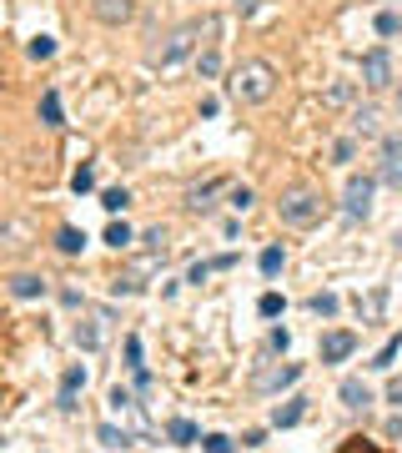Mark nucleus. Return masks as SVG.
Segmentation results:
<instances>
[{
    "label": "nucleus",
    "mask_w": 402,
    "mask_h": 453,
    "mask_svg": "<svg viewBox=\"0 0 402 453\" xmlns=\"http://www.w3.org/2000/svg\"><path fill=\"white\" fill-rule=\"evenodd\" d=\"M226 91L242 106H262V101H271V91H277V71H271V61H242V66L231 71Z\"/></svg>",
    "instance_id": "f257e3e1"
},
{
    "label": "nucleus",
    "mask_w": 402,
    "mask_h": 453,
    "mask_svg": "<svg viewBox=\"0 0 402 453\" xmlns=\"http://www.w3.org/2000/svg\"><path fill=\"white\" fill-rule=\"evenodd\" d=\"M211 31H217V20H192V26H176L171 35H166V46L151 56V66H161V71H176L181 61L196 51V40H201V35H211Z\"/></svg>",
    "instance_id": "f03ea898"
},
{
    "label": "nucleus",
    "mask_w": 402,
    "mask_h": 453,
    "mask_svg": "<svg viewBox=\"0 0 402 453\" xmlns=\"http://www.w3.org/2000/svg\"><path fill=\"white\" fill-rule=\"evenodd\" d=\"M277 212H282L287 227H312V222H322V197L312 186H292V191H282Z\"/></svg>",
    "instance_id": "7ed1b4c3"
},
{
    "label": "nucleus",
    "mask_w": 402,
    "mask_h": 453,
    "mask_svg": "<svg viewBox=\"0 0 402 453\" xmlns=\"http://www.w3.org/2000/svg\"><path fill=\"white\" fill-rule=\"evenodd\" d=\"M392 81H397V71H392V56H387L383 46H372V51L362 56V86L383 91V86H392Z\"/></svg>",
    "instance_id": "20e7f679"
},
{
    "label": "nucleus",
    "mask_w": 402,
    "mask_h": 453,
    "mask_svg": "<svg viewBox=\"0 0 402 453\" xmlns=\"http://www.w3.org/2000/svg\"><path fill=\"white\" fill-rule=\"evenodd\" d=\"M372 186H377L372 177H347V191H342V212H347L352 222L372 212Z\"/></svg>",
    "instance_id": "39448f33"
},
{
    "label": "nucleus",
    "mask_w": 402,
    "mask_h": 453,
    "mask_svg": "<svg viewBox=\"0 0 402 453\" xmlns=\"http://www.w3.org/2000/svg\"><path fill=\"white\" fill-rule=\"evenodd\" d=\"M297 378H302V363H282V368H271V373H257L251 388H257V393H277V388H292Z\"/></svg>",
    "instance_id": "423d86ee"
},
{
    "label": "nucleus",
    "mask_w": 402,
    "mask_h": 453,
    "mask_svg": "<svg viewBox=\"0 0 402 453\" xmlns=\"http://www.w3.org/2000/svg\"><path fill=\"white\" fill-rule=\"evenodd\" d=\"M352 353H357V333L332 328V333L322 337V363H342V358H352Z\"/></svg>",
    "instance_id": "0eeeda50"
},
{
    "label": "nucleus",
    "mask_w": 402,
    "mask_h": 453,
    "mask_svg": "<svg viewBox=\"0 0 402 453\" xmlns=\"http://www.w3.org/2000/svg\"><path fill=\"white\" fill-rule=\"evenodd\" d=\"M91 10H96L101 26H126L136 15V0H91Z\"/></svg>",
    "instance_id": "6e6552de"
},
{
    "label": "nucleus",
    "mask_w": 402,
    "mask_h": 453,
    "mask_svg": "<svg viewBox=\"0 0 402 453\" xmlns=\"http://www.w3.org/2000/svg\"><path fill=\"white\" fill-rule=\"evenodd\" d=\"M377 177H383L387 186H402V141L397 136L383 141V166H377Z\"/></svg>",
    "instance_id": "1a4fd4ad"
},
{
    "label": "nucleus",
    "mask_w": 402,
    "mask_h": 453,
    "mask_svg": "<svg viewBox=\"0 0 402 453\" xmlns=\"http://www.w3.org/2000/svg\"><path fill=\"white\" fill-rule=\"evenodd\" d=\"M337 398H342V408H352V413H362V408H372V388L362 378H342V388H337Z\"/></svg>",
    "instance_id": "9d476101"
},
{
    "label": "nucleus",
    "mask_w": 402,
    "mask_h": 453,
    "mask_svg": "<svg viewBox=\"0 0 402 453\" xmlns=\"http://www.w3.org/2000/svg\"><path fill=\"white\" fill-rule=\"evenodd\" d=\"M383 308H387V287L357 292V317H362V322H383Z\"/></svg>",
    "instance_id": "9b49d317"
},
{
    "label": "nucleus",
    "mask_w": 402,
    "mask_h": 453,
    "mask_svg": "<svg viewBox=\"0 0 402 453\" xmlns=\"http://www.w3.org/2000/svg\"><path fill=\"white\" fill-rule=\"evenodd\" d=\"M86 388V368H66V378H60V408H76V393Z\"/></svg>",
    "instance_id": "f8f14e48"
},
{
    "label": "nucleus",
    "mask_w": 402,
    "mask_h": 453,
    "mask_svg": "<svg viewBox=\"0 0 402 453\" xmlns=\"http://www.w3.org/2000/svg\"><path fill=\"white\" fill-rule=\"evenodd\" d=\"M10 292H15V297H46V277H35V272H15V277H10Z\"/></svg>",
    "instance_id": "ddd939ff"
},
{
    "label": "nucleus",
    "mask_w": 402,
    "mask_h": 453,
    "mask_svg": "<svg viewBox=\"0 0 402 453\" xmlns=\"http://www.w3.org/2000/svg\"><path fill=\"white\" fill-rule=\"evenodd\" d=\"M302 413H307V398H292V403H282L277 413H271V423H277V428H292V423H302Z\"/></svg>",
    "instance_id": "4468645a"
},
{
    "label": "nucleus",
    "mask_w": 402,
    "mask_h": 453,
    "mask_svg": "<svg viewBox=\"0 0 402 453\" xmlns=\"http://www.w3.org/2000/svg\"><path fill=\"white\" fill-rule=\"evenodd\" d=\"M166 438H171V443H196L201 434H196V423H192V418H171V428H166Z\"/></svg>",
    "instance_id": "2eb2a0df"
},
{
    "label": "nucleus",
    "mask_w": 402,
    "mask_h": 453,
    "mask_svg": "<svg viewBox=\"0 0 402 453\" xmlns=\"http://www.w3.org/2000/svg\"><path fill=\"white\" fill-rule=\"evenodd\" d=\"M131 242H136V237H131V227H126V222H111V227H106V247H116V252H126Z\"/></svg>",
    "instance_id": "dca6fc26"
},
{
    "label": "nucleus",
    "mask_w": 402,
    "mask_h": 453,
    "mask_svg": "<svg viewBox=\"0 0 402 453\" xmlns=\"http://www.w3.org/2000/svg\"><path fill=\"white\" fill-rule=\"evenodd\" d=\"M56 247H60V252H66V257H76L81 247H86V237H81L76 227H60V232H56Z\"/></svg>",
    "instance_id": "f3484780"
},
{
    "label": "nucleus",
    "mask_w": 402,
    "mask_h": 453,
    "mask_svg": "<svg viewBox=\"0 0 402 453\" xmlns=\"http://www.w3.org/2000/svg\"><path fill=\"white\" fill-rule=\"evenodd\" d=\"M76 342H81L86 353H96V348H101V328H96V317H91V322H76Z\"/></svg>",
    "instance_id": "a211bd4d"
},
{
    "label": "nucleus",
    "mask_w": 402,
    "mask_h": 453,
    "mask_svg": "<svg viewBox=\"0 0 402 453\" xmlns=\"http://www.w3.org/2000/svg\"><path fill=\"white\" fill-rule=\"evenodd\" d=\"M40 126H60V96L56 91L40 96Z\"/></svg>",
    "instance_id": "6ab92c4d"
},
{
    "label": "nucleus",
    "mask_w": 402,
    "mask_h": 453,
    "mask_svg": "<svg viewBox=\"0 0 402 453\" xmlns=\"http://www.w3.org/2000/svg\"><path fill=\"white\" fill-rule=\"evenodd\" d=\"M101 207H106V212H126V207H131V191H126V186L101 191Z\"/></svg>",
    "instance_id": "aec40b11"
},
{
    "label": "nucleus",
    "mask_w": 402,
    "mask_h": 453,
    "mask_svg": "<svg viewBox=\"0 0 402 453\" xmlns=\"http://www.w3.org/2000/svg\"><path fill=\"white\" fill-rule=\"evenodd\" d=\"M106 448H131V438H126V428H116V423H101V434H96Z\"/></svg>",
    "instance_id": "412c9836"
},
{
    "label": "nucleus",
    "mask_w": 402,
    "mask_h": 453,
    "mask_svg": "<svg viewBox=\"0 0 402 453\" xmlns=\"http://www.w3.org/2000/svg\"><path fill=\"white\" fill-rule=\"evenodd\" d=\"M282 267H287V252H282V247H267V252H262V277H277Z\"/></svg>",
    "instance_id": "4be33fe9"
},
{
    "label": "nucleus",
    "mask_w": 402,
    "mask_h": 453,
    "mask_svg": "<svg viewBox=\"0 0 402 453\" xmlns=\"http://www.w3.org/2000/svg\"><path fill=\"white\" fill-rule=\"evenodd\" d=\"M352 126H357V136H372V132H377V111H372V106H357Z\"/></svg>",
    "instance_id": "5701e85b"
},
{
    "label": "nucleus",
    "mask_w": 402,
    "mask_h": 453,
    "mask_svg": "<svg viewBox=\"0 0 402 453\" xmlns=\"http://www.w3.org/2000/svg\"><path fill=\"white\" fill-rule=\"evenodd\" d=\"M307 308H312V312H317V317H337V308H342V302H337V297H332V292H317V297H312V302H307Z\"/></svg>",
    "instance_id": "b1692460"
},
{
    "label": "nucleus",
    "mask_w": 402,
    "mask_h": 453,
    "mask_svg": "<svg viewBox=\"0 0 402 453\" xmlns=\"http://www.w3.org/2000/svg\"><path fill=\"white\" fill-rule=\"evenodd\" d=\"M397 353H402V337H392V342H387V348H383V353H377V358H372V368H377V373H387Z\"/></svg>",
    "instance_id": "393cba45"
},
{
    "label": "nucleus",
    "mask_w": 402,
    "mask_h": 453,
    "mask_svg": "<svg viewBox=\"0 0 402 453\" xmlns=\"http://www.w3.org/2000/svg\"><path fill=\"white\" fill-rule=\"evenodd\" d=\"M377 35H402V20H397V10H377Z\"/></svg>",
    "instance_id": "a878e982"
},
{
    "label": "nucleus",
    "mask_w": 402,
    "mask_h": 453,
    "mask_svg": "<svg viewBox=\"0 0 402 453\" xmlns=\"http://www.w3.org/2000/svg\"><path fill=\"white\" fill-rule=\"evenodd\" d=\"M26 51H31V61H51V56H56V40H51V35H35Z\"/></svg>",
    "instance_id": "bb28decb"
},
{
    "label": "nucleus",
    "mask_w": 402,
    "mask_h": 453,
    "mask_svg": "<svg viewBox=\"0 0 402 453\" xmlns=\"http://www.w3.org/2000/svg\"><path fill=\"white\" fill-rule=\"evenodd\" d=\"M211 191H217V182H211V186H196L192 197H186V207H192V212H211Z\"/></svg>",
    "instance_id": "cd10ccee"
},
{
    "label": "nucleus",
    "mask_w": 402,
    "mask_h": 453,
    "mask_svg": "<svg viewBox=\"0 0 402 453\" xmlns=\"http://www.w3.org/2000/svg\"><path fill=\"white\" fill-rule=\"evenodd\" d=\"M196 71H201V81H211V76H217V71H221L217 51H201V56H196Z\"/></svg>",
    "instance_id": "c85d7f7f"
},
{
    "label": "nucleus",
    "mask_w": 402,
    "mask_h": 453,
    "mask_svg": "<svg viewBox=\"0 0 402 453\" xmlns=\"http://www.w3.org/2000/svg\"><path fill=\"white\" fill-rule=\"evenodd\" d=\"M257 308H262V317H277V312L287 308V302H282V292H262V302H257Z\"/></svg>",
    "instance_id": "c756f323"
},
{
    "label": "nucleus",
    "mask_w": 402,
    "mask_h": 453,
    "mask_svg": "<svg viewBox=\"0 0 402 453\" xmlns=\"http://www.w3.org/2000/svg\"><path fill=\"white\" fill-rule=\"evenodd\" d=\"M91 186H96V171H91V166H81L76 177H71V191L81 197V191H91Z\"/></svg>",
    "instance_id": "7c9ffc66"
},
{
    "label": "nucleus",
    "mask_w": 402,
    "mask_h": 453,
    "mask_svg": "<svg viewBox=\"0 0 402 453\" xmlns=\"http://www.w3.org/2000/svg\"><path fill=\"white\" fill-rule=\"evenodd\" d=\"M201 448H206V453H231V438H226V434H206Z\"/></svg>",
    "instance_id": "2f4dec72"
},
{
    "label": "nucleus",
    "mask_w": 402,
    "mask_h": 453,
    "mask_svg": "<svg viewBox=\"0 0 402 453\" xmlns=\"http://www.w3.org/2000/svg\"><path fill=\"white\" fill-rule=\"evenodd\" d=\"M111 292H116V297H131V292H141V277H116V283H111Z\"/></svg>",
    "instance_id": "473e14b6"
},
{
    "label": "nucleus",
    "mask_w": 402,
    "mask_h": 453,
    "mask_svg": "<svg viewBox=\"0 0 402 453\" xmlns=\"http://www.w3.org/2000/svg\"><path fill=\"white\" fill-rule=\"evenodd\" d=\"M211 272H217V262H196L192 272H186V283H196V287H201V283H206V277H211Z\"/></svg>",
    "instance_id": "72a5a7b5"
},
{
    "label": "nucleus",
    "mask_w": 402,
    "mask_h": 453,
    "mask_svg": "<svg viewBox=\"0 0 402 453\" xmlns=\"http://www.w3.org/2000/svg\"><path fill=\"white\" fill-rule=\"evenodd\" d=\"M126 363H131V373L141 368V337H126Z\"/></svg>",
    "instance_id": "f704fd0d"
},
{
    "label": "nucleus",
    "mask_w": 402,
    "mask_h": 453,
    "mask_svg": "<svg viewBox=\"0 0 402 453\" xmlns=\"http://www.w3.org/2000/svg\"><path fill=\"white\" fill-rule=\"evenodd\" d=\"M231 207L246 212V207H251V186H231Z\"/></svg>",
    "instance_id": "c9c22d12"
},
{
    "label": "nucleus",
    "mask_w": 402,
    "mask_h": 453,
    "mask_svg": "<svg viewBox=\"0 0 402 453\" xmlns=\"http://www.w3.org/2000/svg\"><path fill=\"white\" fill-rule=\"evenodd\" d=\"M141 242H146V247H151V252H166V232H161V227H151V232H146V237H141Z\"/></svg>",
    "instance_id": "e433bc0d"
},
{
    "label": "nucleus",
    "mask_w": 402,
    "mask_h": 453,
    "mask_svg": "<svg viewBox=\"0 0 402 453\" xmlns=\"http://www.w3.org/2000/svg\"><path fill=\"white\" fill-rule=\"evenodd\" d=\"M327 101H337V106H342V101H352V86H347V81H337L332 91H327Z\"/></svg>",
    "instance_id": "4c0bfd02"
},
{
    "label": "nucleus",
    "mask_w": 402,
    "mask_h": 453,
    "mask_svg": "<svg viewBox=\"0 0 402 453\" xmlns=\"http://www.w3.org/2000/svg\"><path fill=\"white\" fill-rule=\"evenodd\" d=\"M271 348L287 353V348H292V333H287V328H277V333H271Z\"/></svg>",
    "instance_id": "58836bf2"
},
{
    "label": "nucleus",
    "mask_w": 402,
    "mask_h": 453,
    "mask_svg": "<svg viewBox=\"0 0 402 453\" xmlns=\"http://www.w3.org/2000/svg\"><path fill=\"white\" fill-rule=\"evenodd\" d=\"M332 161H352V141H337L332 146Z\"/></svg>",
    "instance_id": "ea45409f"
},
{
    "label": "nucleus",
    "mask_w": 402,
    "mask_h": 453,
    "mask_svg": "<svg viewBox=\"0 0 402 453\" xmlns=\"http://www.w3.org/2000/svg\"><path fill=\"white\" fill-rule=\"evenodd\" d=\"M387 438H397V443H402V418H387Z\"/></svg>",
    "instance_id": "a19ab883"
},
{
    "label": "nucleus",
    "mask_w": 402,
    "mask_h": 453,
    "mask_svg": "<svg viewBox=\"0 0 402 453\" xmlns=\"http://www.w3.org/2000/svg\"><path fill=\"white\" fill-rule=\"evenodd\" d=\"M237 10H242V15H251V10H257V0H237Z\"/></svg>",
    "instance_id": "79ce46f5"
},
{
    "label": "nucleus",
    "mask_w": 402,
    "mask_h": 453,
    "mask_svg": "<svg viewBox=\"0 0 402 453\" xmlns=\"http://www.w3.org/2000/svg\"><path fill=\"white\" fill-rule=\"evenodd\" d=\"M397 101H402V76H397Z\"/></svg>",
    "instance_id": "37998d69"
}]
</instances>
